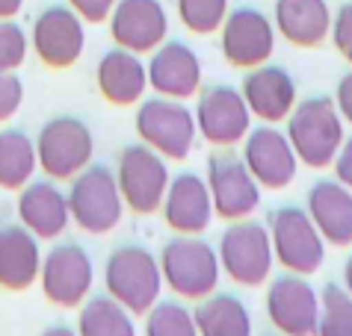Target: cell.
<instances>
[{"label":"cell","instance_id":"obj_1","mask_svg":"<svg viewBox=\"0 0 352 336\" xmlns=\"http://www.w3.org/2000/svg\"><path fill=\"white\" fill-rule=\"evenodd\" d=\"M287 139L299 163L308 168H326L344 145V118L331 97H305L293 104L287 115Z\"/></svg>","mask_w":352,"mask_h":336},{"label":"cell","instance_id":"obj_2","mask_svg":"<svg viewBox=\"0 0 352 336\" xmlns=\"http://www.w3.org/2000/svg\"><path fill=\"white\" fill-rule=\"evenodd\" d=\"M107 295L116 298L122 307H128L133 315H145L160 301L163 272L160 263L142 245H122L107 256L104 265Z\"/></svg>","mask_w":352,"mask_h":336},{"label":"cell","instance_id":"obj_3","mask_svg":"<svg viewBox=\"0 0 352 336\" xmlns=\"http://www.w3.org/2000/svg\"><path fill=\"white\" fill-rule=\"evenodd\" d=\"M160 272H163V283L175 295L190 301H201L210 292H217L222 265H219L217 248H210L199 236L178 233L175 239L163 245Z\"/></svg>","mask_w":352,"mask_h":336},{"label":"cell","instance_id":"obj_4","mask_svg":"<svg viewBox=\"0 0 352 336\" xmlns=\"http://www.w3.org/2000/svg\"><path fill=\"white\" fill-rule=\"evenodd\" d=\"M68 213L80 230L101 236L110 233L124 215V201L119 192V180L107 165H86L80 174L72 177L68 189Z\"/></svg>","mask_w":352,"mask_h":336},{"label":"cell","instance_id":"obj_5","mask_svg":"<svg viewBox=\"0 0 352 336\" xmlns=\"http://www.w3.org/2000/svg\"><path fill=\"white\" fill-rule=\"evenodd\" d=\"M272 256L293 274H314L326 260V239L302 206H278L267 219Z\"/></svg>","mask_w":352,"mask_h":336},{"label":"cell","instance_id":"obj_6","mask_svg":"<svg viewBox=\"0 0 352 336\" xmlns=\"http://www.w3.org/2000/svg\"><path fill=\"white\" fill-rule=\"evenodd\" d=\"M219 265L234 283L261 286L272 272V242L267 224L255 219H234L219 236Z\"/></svg>","mask_w":352,"mask_h":336},{"label":"cell","instance_id":"obj_7","mask_svg":"<svg viewBox=\"0 0 352 336\" xmlns=\"http://www.w3.org/2000/svg\"><path fill=\"white\" fill-rule=\"evenodd\" d=\"M92 154H95L92 130L74 115L51 118L38 130L36 160L51 180H72L74 174H80L92 163Z\"/></svg>","mask_w":352,"mask_h":336},{"label":"cell","instance_id":"obj_8","mask_svg":"<svg viewBox=\"0 0 352 336\" xmlns=\"http://www.w3.org/2000/svg\"><path fill=\"white\" fill-rule=\"evenodd\" d=\"M136 133L140 139L169 160H187L195 145V115L175 97H148L136 110Z\"/></svg>","mask_w":352,"mask_h":336},{"label":"cell","instance_id":"obj_9","mask_svg":"<svg viewBox=\"0 0 352 336\" xmlns=\"http://www.w3.org/2000/svg\"><path fill=\"white\" fill-rule=\"evenodd\" d=\"M116 180H119L124 206H131L136 215H151L160 210L172 174L166 168L163 156L142 142V145H128L119 154Z\"/></svg>","mask_w":352,"mask_h":336},{"label":"cell","instance_id":"obj_10","mask_svg":"<svg viewBox=\"0 0 352 336\" xmlns=\"http://www.w3.org/2000/svg\"><path fill=\"white\" fill-rule=\"evenodd\" d=\"M42 292L56 307H80L95 283V265L77 242H60L42 256Z\"/></svg>","mask_w":352,"mask_h":336},{"label":"cell","instance_id":"obj_11","mask_svg":"<svg viewBox=\"0 0 352 336\" xmlns=\"http://www.w3.org/2000/svg\"><path fill=\"white\" fill-rule=\"evenodd\" d=\"M195 130L204 136V142L217 147H231L246 139L252 130V112L243 101L240 88L213 83L199 88V104H195Z\"/></svg>","mask_w":352,"mask_h":336},{"label":"cell","instance_id":"obj_12","mask_svg":"<svg viewBox=\"0 0 352 336\" xmlns=\"http://www.w3.org/2000/svg\"><path fill=\"white\" fill-rule=\"evenodd\" d=\"M208 189L213 201V213L225 221L249 219L261 204V183L249 171L240 154H213L208 160Z\"/></svg>","mask_w":352,"mask_h":336},{"label":"cell","instance_id":"obj_13","mask_svg":"<svg viewBox=\"0 0 352 336\" xmlns=\"http://www.w3.org/2000/svg\"><path fill=\"white\" fill-rule=\"evenodd\" d=\"M222 33V56L234 68H255L270 62L276 51V24L258 6H237L228 9L219 27Z\"/></svg>","mask_w":352,"mask_h":336},{"label":"cell","instance_id":"obj_14","mask_svg":"<svg viewBox=\"0 0 352 336\" xmlns=\"http://www.w3.org/2000/svg\"><path fill=\"white\" fill-rule=\"evenodd\" d=\"M30 45L47 68H72L86 47L83 18L68 3H54L42 9L33 21Z\"/></svg>","mask_w":352,"mask_h":336},{"label":"cell","instance_id":"obj_15","mask_svg":"<svg viewBox=\"0 0 352 336\" xmlns=\"http://www.w3.org/2000/svg\"><path fill=\"white\" fill-rule=\"evenodd\" d=\"M320 295L305 274H278L267 286V315L272 328L285 336H314Z\"/></svg>","mask_w":352,"mask_h":336},{"label":"cell","instance_id":"obj_16","mask_svg":"<svg viewBox=\"0 0 352 336\" xmlns=\"http://www.w3.org/2000/svg\"><path fill=\"white\" fill-rule=\"evenodd\" d=\"M107 21L113 42L133 53H151L169 36V12L160 0H116Z\"/></svg>","mask_w":352,"mask_h":336},{"label":"cell","instance_id":"obj_17","mask_svg":"<svg viewBox=\"0 0 352 336\" xmlns=\"http://www.w3.org/2000/svg\"><path fill=\"white\" fill-rule=\"evenodd\" d=\"M243 160H246L249 171L255 180L267 189H285L296 177V154L287 139L285 130H276L272 124L255 127L243 139Z\"/></svg>","mask_w":352,"mask_h":336},{"label":"cell","instance_id":"obj_18","mask_svg":"<svg viewBox=\"0 0 352 336\" xmlns=\"http://www.w3.org/2000/svg\"><path fill=\"white\" fill-rule=\"evenodd\" d=\"M145 71H148V86L163 97L187 101L201 88V59L187 42L178 38L154 47Z\"/></svg>","mask_w":352,"mask_h":336},{"label":"cell","instance_id":"obj_19","mask_svg":"<svg viewBox=\"0 0 352 336\" xmlns=\"http://www.w3.org/2000/svg\"><path fill=\"white\" fill-rule=\"evenodd\" d=\"M163 219L175 233H187L199 236L210 227L213 219V201L208 180L192 171H184L178 177H172L163 195Z\"/></svg>","mask_w":352,"mask_h":336},{"label":"cell","instance_id":"obj_20","mask_svg":"<svg viewBox=\"0 0 352 336\" xmlns=\"http://www.w3.org/2000/svg\"><path fill=\"white\" fill-rule=\"evenodd\" d=\"M240 95L252 115H258L267 124H276L285 121L296 104V83H293L287 68L263 62L249 68V74L243 77Z\"/></svg>","mask_w":352,"mask_h":336},{"label":"cell","instance_id":"obj_21","mask_svg":"<svg viewBox=\"0 0 352 336\" xmlns=\"http://www.w3.org/2000/svg\"><path fill=\"white\" fill-rule=\"evenodd\" d=\"M18 219L38 239H56L72 221L68 213V195L56 186L51 177L47 180H30L18 189Z\"/></svg>","mask_w":352,"mask_h":336},{"label":"cell","instance_id":"obj_22","mask_svg":"<svg viewBox=\"0 0 352 336\" xmlns=\"http://www.w3.org/2000/svg\"><path fill=\"white\" fill-rule=\"evenodd\" d=\"M95 83L104 101H110L113 106H133L148 88V71L140 53L116 45L98 59Z\"/></svg>","mask_w":352,"mask_h":336},{"label":"cell","instance_id":"obj_23","mask_svg":"<svg viewBox=\"0 0 352 336\" xmlns=\"http://www.w3.org/2000/svg\"><path fill=\"white\" fill-rule=\"evenodd\" d=\"M305 213L317 224L320 236L335 248L352 245V189L340 180H317L308 192Z\"/></svg>","mask_w":352,"mask_h":336},{"label":"cell","instance_id":"obj_24","mask_svg":"<svg viewBox=\"0 0 352 336\" xmlns=\"http://www.w3.org/2000/svg\"><path fill=\"white\" fill-rule=\"evenodd\" d=\"M42 254H38V236L24 224L0 227V286L9 292H24L38 280Z\"/></svg>","mask_w":352,"mask_h":336},{"label":"cell","instance_id":"obj_25","mask_svg":"<svg viewBox=\"0 0 352 336\" xmlns=\"http://www.w3.org/2000/svg\"><path fill=\"white\" fill-rule=\"evenodd\" d=\"M276 29L293 47H320L331 29L326 0H276Z\"/></svg>","mask_w":352,"mask_h":336},{"label":"cell","instance_id":"obj_26","mask_svg":"<svg viewBox=\"0 0 352 336\" xmlns=\"http://www.w3.org/2000/svg\"><path fill=\"white\" fill-rule=\"evenodd\" d=\"M199 336H252V313L237 295L210 292L192 310Z\"/></svg>","mask_w":352,"mask_h":336},{"label":"cell","instance_id":"obj_27","mask_svg":"<svg viewBox=\"0 0 352 336\" xmlns=\"http://www.w3.org/2000/svg\"><path fill=\"white\" fill-rule=\"evenodd\" d=\"M36 142L18 127L0 130V189H21L36 174Z\"/></svg>","mask_w":352,"mask_h":336},{"label":"cell","instance_id":"obj_28","mask_svg":"<svg viewBox=\"0 0 352 336\" xmlns=\"http://www.w3.org/2000/svg\"><path fill=\"white\" fill-rule=\"evenodd\" d=\"M77 336H136L133 313L110 295H95L80 304Z\"/></svg>","mask_w":352,"mask_h":336},{"label":"cell","instance_id":"obj_29","mask_svg":"<svg viewBox=\"0 0 352 336\" xmlns=\"http://www.w3.org/2000/svg\"><path fill=\"white\" fill-rule=\"evenodd\" d=\"M314 336H352V295L346 286H322Z\"/></svg>","mask_w":352,"mask_h":336},{"label":"cell","instance_id":"obj_30","mask_svg":"<svg viewBox=\"0 0 352 336\" xmlns=\"http://www.w3.org/2000/svg\"><path fill=\"white\" fill-rule=\"evenodd\" d=\"M145 336H199V328L181 301H157L145 313Z\"/></svg>","mask_w":352,"mask_h":336},{"label":"cell","instance_id":"obj_31","mask_svg":"<svg viewBox=\"0 0 352 336\" xmlns=\"http://www.w3.org/2000/svg\"><path fill=\"white\" fill-rule=\"evenodd\" d=\"M181 24L195 36L219 33V27L228 15V0H175Z\"/></svg>","mask_w":352,"mask_h":336},{"label":"cell","instance_id":"obj_32","mask_svg":"<svg viewBox=\"0 0 352 336\" xmlns=\"http://www.w3.org/2000/svg\"><path fill=\"white\" fill-rule=\"evenodd\" d=\"M27 51H30V38L21 24H15V18H0V71L21 68Z\"/></svg>","mask_w":352,"mask_h":336},{"label":"cell","instance_id":"obj_33","mask_svg":"<svg viewBox=\"0 0 352 336\" xmlns=\"http://www.w3.org/2000/svg\"><path fill=\"white\" fill-rule=\"evenodd\" d=\"M331 42H335L338 53L352 65V0L338 6V12H331Z\"/></svg>","mask_w":352,"mask_h":336},{"label":"cell","instance_id":"obj_34","mask_svg":"<svg viewBox=\"0 0 352 336\" xmlns=\"http://www.w3.org/2000/svg\"><path fill=\"white\" fill-rule=\"evenodd\" d=\"M24 104V83L15 71H0V124L15 118Z\"/></svg>","mask_w":352,"mask_h":336},{"label":"cell","instance_id":"obj_35","mask_svg":"<svg viewBox=\"0 0 352 336\" xmlns=\"http://www.w3.org/2000/svg\"><path fill=\"white\" fill-rule=\"evenodd\" d=\"M65 3L83 18V24H101L110 18L116 0H65Z\"/></svg>","mask_w":352,"mask_h":336},{"label":"cell","instance_id":"obj_36","mask_svg":"<svg viewBox=\"0 0 352 336\" xmlns=\"http://www.w3.org/2000/svg\"><path fill=\"white\" fill-rule=\"evenodd\" d=\"M335 180H340L346 186V189H352V136L349 139H344V145H340V151L335 154Z\"/></svg>","mask_w":352,"mask_h":336},{"label":"cell","instance_id":"obj_37","mask_svg":"<svg viewBox=\"0 0 352 336\" xmlns=\"http://www.w3.org/2000/svg\"><path fill=\"white\" fill-rule=\"evenodd\" d=\"M335 106L340 118L346 124H352V71H346L344 77L338 80V92H335Z\"/></svg>","mask_w":352,"mask_h":336},{"label":"cell","instance_id":"obj_38","mask_svg":"<svg viewBox=\"0 0 352 336\" xmlns=\"http://www.w3.org/2000/svg\"><path fill=\"white\" fill-rule=\"evenodd\" d=\"M24 0H0V18H15L21 12Z\"/></svg>","mask_w":352,"mask_h":336},{"label":"cell","instance_id":"obj_39","mask_svg":"<svg viewBox=\"0 0 352 336\" xmlns=\"http://www.w3.org/2000/svg\"><path fill=\"white\" fill-rule=\"evenodd\" d=\"M42 336H77V331H72L68 324H54V328H47Z\"/></svg>","mask_w":352,"mask_h":336},{"label":"cell","instance_id":"obj_40","mask_svg":"<svg viewBox=\"0 0 352 336\" xmlns=\"http://www.w3.org/2000/svg\"><path fill=\"white\" fill-rule=\"evenodd\" d=\"M344 283H346V292L352 295V254L346 256V263H344Z\"/></svg>","mask_w":352,"mask_h":336},{"label":"cell","instance_id":"obj_41","mask_svg":"<svg viewBox=\"0 0 352 336\" xmlns=\"http://www.w3.org/2000/svg\"><path fill=\"white\" fill-rule=\"evenodd\" d=\"M267 336H285V333H278V331H276V333H267Z\"/></svg>","mask_w":352,"mask_h":336}]
</instances>
